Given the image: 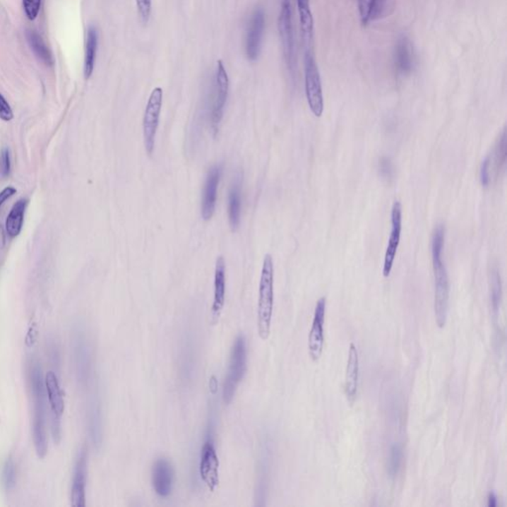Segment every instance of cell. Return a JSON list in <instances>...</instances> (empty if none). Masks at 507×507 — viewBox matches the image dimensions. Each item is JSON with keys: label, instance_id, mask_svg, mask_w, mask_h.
Wrapping results in <instances>:
<instances>
[{"label": "cell", "instance_id": "6da1fadb", "mask_svg": "<svg viewBox=\"0 0 507 507\" xmlns=\"http://www.w3.org/2000/svg\"><path fill=\"white\" fill-rule=\"evenodd\" d=\"M29 383L32 402H33V441L37 456L44 459L48 453L47 435V398L45 378L42 374L40 364L32 362L29 371Z\"/></svg>", "mask_w": 507, "mask_h": 507}, {"label": "cell", "instance_id": "7a4b0ae2", "mask_svg": "<svg viewBox=\"0 0 507 507\" xmlns=\"http://www.w3.org/2000/svg\"><path fill=\"white\" fill-rule=\"evenodd\" d=\"M444 241V226L438 225L432 234L431 252L433 270H434L435 318H436V323L440 328H443L446 325L450 297L449 278H448L447 269L442 259Z\"/></svg>", "mask_w": 507, "mask_h": 507}, {"label": "cell", "instance_id": "3957f363", "mask_svg": "<svg viewBox=\"0 0 507 507\" xmlns=\"http://www.w3.org/2000/svg\"><path fill=\"white\" fill-rule=\"evenodd\" d=\"M275 268L272 256L267 254L263 262L258 302V332L262 340H267L270 334L273 312H274Z\"/></svg>", "mask_w": 507, "mask_h": 507}, {"label": "cell", "instance_id": "277c9868", "mask_svg": "<svg viewBox=\"0 0 507 507\" xmlns=\"http://www.w3.org/2000/svg\"><path fill=\"white\" fill-rule=\"evenodd\" d=\"M247 371V344L243 335H240L234 342L231 350L230 361L227 375L223 385V400L226 405L232 401L239 383L242 381Z\"/></svg>", "mask_w": 507, "mask_h": 507}, {"label": "cell", "instance_id": "5b68a950", "mask_svg": "<svg viewBox=\"0 0 507 507\" xmlns=\"http://www.w3.org/2000/svg\"><path fill=\"white\" fill-rule=\"evenodd\" d=\"M305 93L310 110L315 117H320L324 110L323 93L318 66L312 51H305L304 56Z\"/></svg>", "mask_w": 507, "mask_h": 507}, {"label": "cell", "instance_id": "8992f818", "mask_svg": "<svg viewBox=\"0 0 507 507\" xmlns=\"http://www.w3.org/2000/svg\"><path fill=\"white\" fill-rule=\"evenodd\" d=\"M162 97L164 93L161 88L153 90L145 109L143 118V135H144V145L148 155L153 154L155 150V143L157 128H159L160 115L162 107Z\"/></svg>", "mask_w": 507, "mask_h": 507}, {"label": "cell", "instance_id": "52a82bcc", "mask_svg": "<svg viewBox=\"0 0 507 507\" xmlns=\"http://www.w3.org/2000/svg\"><path fill=\"white\" fill-rule=\"evenodd\" d=\"M47 398L51 410V431L54 441L60 442L61 435V419L65 410V400L58 376L54 371H49L45 376Z\"/></svg>", "mask_w": 507, "mask_h": 507}, {"label": "cell", "instance_id": "ba28073f", "mask_svg": "<svg viewBox=\"0 0 507 507\" xmlns=\"http://www.w3.org/2000/svg\"><path fill=\"white\" fill-rule=\"evenodd\" d=\"M278 27H279L285 63H287L290 73H294L295 68V49L290 0H282V1Z\"/></svg>", "mask_w": 507, "mask_h": 507}, {"label": "cell", "instance_id": "9c48e42d", "mask_svg": "<svg viewBox=\"0 0 507 507\" xmlns=\"http://www.w3.org/2000/svg\"><path fill=\"white\" fill-rule=\"evenodd\" d=\"M229 93V78L223 61L219 60L216 66L215 85L213 105L210 110V122L213 131L217 133L218 126L223 118L224 108L227 102Z\"/></svg>", "mask_w": 507, "mask_h": 507}, {"label": "cell", "instance_id": "30bf717a", "mask_svg": "<svg viewBox=\"0 0 507 507\" xmlns=\"http://www.w3.org/2000/svg\"><path fill=\"white\" fill-rule=\"evenodd\" d=\"M199 474L211 491L219 486V459L213 439H208L201 448Z\"/></svg>", "mask_w": 507, "mask_h": 507}, {"label": "cell", "instance_id": "8fae6325", "mask_svg": "<svg viewBox=\"0 0 507 507\" xmlns=\"http://www.w3.org/2000/svg\"><path fill=\"white\" fill-rule=\"evenodd\" d=\"M223 173L222 165H215L210 167L204 181L203 198H201V216L203 220L208 221L213 218L215 211L217 191Z\"/></svg>", "mask_w": 507, "mask_h": 507}, {"label": "cell", "instance_id": "7c38bea8", "mask_svg": "<svg viewBox=\"0 0 507 507\" xmlns=\"http://www.w3.org/2000/svg\"><path fill=\"white\" fill-rule=\"evenodd\" d=\"M326 299L321 297L315 306L314 321L309 336V353L312 361H318L324 349V322Z\"/></svg>", "mask_w": 507, "mask_h": 507}, {"label": "cell", "instance_id": "4fadbf2b", "mask_svg": "<svg viewBox=\"0 0 507 507\" xmlns=\"http://www.w3.org/2000/svg\"><path fill=\"white\" fill-rule=\"evenodd\" d=\"M88 479V453L83 448L76 458L71 482V504L73 507L85 506V489Z\"/></svg>", "mask_w": 507, "mask_h": 507}, {"label": "cell", "instance_id": "5bb4252c", "mask_svg": "<svg viewBox=\"0 0 507 507\" xmlns=\"http://www.w3.org/2000/svg\"><path fill=\"white\" fill-rule=\"evenodd\" d=\"M264 30L265 13L263 9L257 8L251 17L246 34V56L250 61H256L259 58Z\"/></svg>", "mask_w": 507, "mask_h": 507}, {"label": "cell", "instance_id": "9a60e30c", "mask_svg": "<svg viewBox=\"0 0 507 507\" xmlns=\"http://www.w3.org/2000/svg\"><path fill=\"white\" fill-rule=\"evenodd\" d=\"M401 225H402V208L400 201H395L391 208V232L386 248L385 264H383V274L385 278H388L393 270V262L400 245L401 228H402Z\"/></svg>", "mask_w": 507, "mask_h": 507}, {"label": "cell", "instance_id": "2e32d148", "mask_svg": "<svg viewBox=\"0 0 507 507\" xmlns=\"http://www.w3.org/2000/svg\"><path fill=\"white\" fill-rule=\"evenodd\" d=\"M174 471L173 465L166 458H160L153 465L152 484L157 496H169L173 491Z\"/></svg>", "mask_w": 507, "mask_h": 507}, {"label": "cell", "instance_id": "e0dca14e", "mask_svg": "<svg viewBox=\"0 0 507 507\" xmlns=\"http://www.w3.org/2000/svg\"><path fill=\"white\" fill-rule=\"evenodd\" d=\"M75 360L76 375L81 385H88L92 376V354L85 335L78 332L75 338Z\"/></svg>", "mask_w": 507, "mask_h": 507}, {"label": "cell", "instance_id": "ac0fdd59", "mask_svg": "<svg viewBox=\"0 0 507 507\" xmlns=\"http://www.w3.org/2000/svg\"><path fill=\"white\" fill-rule=\"evenodd\" d=\"M359 371H360V362H359L358 349L351 344L349 348L348 361H347L345 375V395L349 402L353 403L357 398L359 385Z\"/></svg>", "mask_w": 507, "mask_h": 507}, {"label": "cell", "instance_id": "d6986e66", "mask_svg": "<svg viewBox=\"0 0 507 507\" xmlns=\"http://www.w3.org/2000/svg\"><path fill=\"white\" fill-rule=\"evenodd\" d=\"M225 261L223 257L216 260L215 273H214V299L213 304V316L218 319L225 304L226 274Z\"/></svg>", "mask_w": 507, "mask_h": 507}, {"label": "cell", "instance_id": "ffe728a7", "mask_svg": "<svg viewBox=\"0 0 507 507\" xmlns=\"http://www.w3.org/2000/svg\"><path fill=\"white\" fill-rule=\"evenodd\" d=\"M241 208H242V177L235 179L228 196L229 224L232 231H237L240 226Z\"/></svg>", "mask_w": 507, "mask_h": 507}, {"label": "cell", "instance_id": "44dd1931", "mask_svg": "<svg viewBox=\"0 0 507 507\" xmlns=\"http://www.w3.org/2000/svg\"><path fill=\"white\" fill-rule=\"evenodd\" d=\"M395 63L396 68L402 75L410 73L414 68L415 60L412 44L405 36L400 37L396 43Z\"/></svg>", "mask_w": 507, "mask_h": 507}, {"label": "cell", "instance_id": "7402d4cb", "mask_svg": "<svg viewBox=\"0 0 507 507\" xmlns=\"http://www.w3.org/2000/svg\"><path fill=\"white\" fill-rule=\"evenodd\" d=\"M88 427L93 445L100 447L102 442V407L97 395H93L88 401Z\"/></svg>", "mask_w": 507, "mask_h": 507}, {"label": "cell", "instance_id": "603a6c76", "mask_svg": "<svg viewBox=\"0 0 507 507\" xmlns=\"http://www.w3.org/2000/svg\"><path fill=\"white\" fill-rule=\"evenodd\" d=\"M299 12L300 30L305 50H311L314 40V17L310 11L309 0H297Z\"/></svg>", "mask_w": 507, "mask_h": 507}, {"label": "cell", "instance_id": "cb8c5ba5", "mask_svg": "<svg viewBox=\"0 0 507 507\" xmlns=\"http://www.w3.org/2000/svg\"><path fill=\"white\" fill-rule=\"evenodd\" d=\"M390 0H359V12L363 25H368L385 16L388 11Z\"/></svg>", "mask_w": 507, "mask_h": 507}, {"label": "cell", "instance_id": "d4e9b609", "mask_svg": "<svg viewBox=\"0 0 507 507\" xmlns=\"http://www.w3.org/2000/svg\"><path fill=\"white\" fill-rule=\"evenodd\" d=\"M97 47V30L95 27L92 26L90 27L88 30L87 43H85V66H83V73H85V78H87V80L92 76L93 70H95Z\"/></svg>", "mask_w": 507, "mask_h": 507}, {"label": "cell", "instance_id": "484cf974", "mask_svg": "<svg viewBox=\"0 0 507 507\" xmlns=\"http://www.w3.org/2000/svg\"><path fill=\"white\" fill-rule=\"evenodd\" d=\"M26 206V199H20V201L14 204L11 213L7 216L6 222V233L12 238L16 237L21 232Z\"/></svg>", "mask_w": 507, "mask_h": 507}, {"label": "cell", "instance_id": "4316f807", "mask_svg": "<svg viewBox=\"0 0 507 507\" xmlns=\"http://www.w3.org/2000/svg\"><path fill=\"white\" fill-rule=\"evenodd\" d=\"M26 38L39 60L43 61L47 66L53 65V56L42 37L36 31H27Z\"/></svg>", "mask_w": 507, "mask_h": 507}, {"label": "cell", "instance_id": "83f0119b", "mask_svg": "<svg viewBox=\"0 0 507 507\" xmlns=\"http://www.w3.org/2000/svg\"><path fill=\"white\" fill-rule=\"evenodd\" d=\"M489 289H491V304L494 314L499 312L501 306L502 285L501 275L497 269H492L489 275Z\"/></svg>", "mask_w": 507, "mask_h": 507}, {"label": "cell", "instance_id": "f1b7e54d", "mask_svg": "<svg viewBox=\"0 0 507 507\" xmlns=\"http://www.w3.org/2000/svg\"><path fill=\"white\" fill-rule=\"evenodd\" d=\"M2 482L7 492L13 491L16 487V465L13 458L8 457L4 463L2 471Z\"/></svg>", "mask_w": 507, "mask_h": 507}, {"label": "cell", "instance_id": "f546056e", "mask_svg": "<svg viewBox=\"0 0 507 507\" xmlns=\"http://www.w3.org/2000/svg\"><path fill=\"white\" fill-rule=\"evenodd\" d=\"M402 449L400 445H393L390 449V460H388V474L391 477H395L400 471Z\"/></svg>", "mask_w": 507, "mask_h": 507}, {"label": "cell", "instance_id": "4dcf8cb0", "mask_svg": "<svg viewBox=\"0 0 507 507\" xmlns=\"http://www.w3.org/2000/svg\"><path fill=\"white\" fill-rule=\"evenodd\" d=\"M496 160L497 167L501 169V167L506 165V131L502 132L501 138L499 140V144L496 149Z\"/></svg>", "mask_w": 507, "mask_h": 507}, {"label": "cell", "instance_id": "1f68e13d", "mask_svg": "<svg viewBox=\"0 0 507 507\" xmlns=\"http://www.w3.org/2000/svg\"><path fill=\"white\" fill-rule=\"evenodd\" d=\"M24 11L29 20H35L41 8L42 0H22Z\"/></svg>", "mask_w": 507, "mask_h": 507}, {"label": "cell", "instance_id": "d6a6232c", "mask_svg": "<svg viewBox=\"0 0 507 507\" xmlns=\"http://www.w3.org/2000/svg\"><path fill=\"white\" fill-rule=\"evenodd\" d=\"M136 6L143 23L147 24L151 16L152 0H136Z\"/></svg>", "mask_w": 507, "mask_h": 507}, {"label": "cell", "instance_id": "836d02e7", "mask_svg": "<svg viewBox=\"0 0 507 507\" xmlns=\"http://www.w3.org/2000/svg\"><path fill=\"white\" fill-rule=\"evenodd\" d=\"M491 157L487 156L486 159L482 161L481 165V169H479V179H481V184L482 186L487 188L491 183V174H489V167H491Z\"/></svg>", "mask_w": 507, "mask_h": 507}, {"label": "cell", "instance_id": "e575fe53", "mask_svg": "<svg viewBox=\"0 0 507 507\" xmlns=\"http://www.w3.org/2000/svg\"><path fill=\"white\" fill-rule=\"evenodd\" d=\"M12 118H13V112H12L11 105L4 95H0V119L8 122Z\"/></svg>", "mask_w": 507, "mask_h": 507}, {"label": "cell", "instance_id": "d590c367", "mask_svg": "<svg viewBox=\"0 0 507 507\" xmlns=\"http://www.w3.org/2000/svg\"><path fill=\"white\" fill-rule=\"evenodd\" d=\"M11 156H9V151L7 149H4L0 155V174L2 177L8 176L11 173Z\"/></svg>", "mask_w": 507, "mask_h": 507}, {"label": "cell", "instance_id": "8d00e7d4", "mask_svg": "<svg viewBox=\"0 0 507 507\" xmlns=\"http://www.w3.org/2000/svg\"><path fill=\"white\" fill-rule=\"evenodd\" d=\"M37 338H38V326H37L36 322H32L26 335L25 344L27 348H33Z\"/></svg>", "mask_w": 507, "mask_h": 507}, {"label": "cell", "instance_id": "74e56055", "mask_svg": "<svg viewBox=\"0 0 507 507\" xmlns=\"http://www.w3.org/2000/svg\"><path fill=\"white\" fill-rule=\"evenodd\" d=\"M17 193L16 189L8 186V188L4 189V191L0 193V208L4 205L7 199L11 198L14 194Z\"/></svg>", "mask_w": 507, "mask_h": 507}, {"label": "cell", "instance_id": "f35d334b", "mask_svg": "<svg viewBox=\"0 0 507 507\" xmlns=\"http://www.w3.org/2000/svg\"><path fill=\"white\" fill-rule=\"evenodd\" d=\"M6 244V231L4 227L0 225V250L4 248Z\"/></svg>", "mask_w": 507, "mask_h": 507}, {"label": "cell", "instance_id": "ab89813d", "mask_svg": "<svg viewBox=\"0 0 507 507\" xmlns=\"http://www.w3.org/2000/svg\"><path fill=\"white\" fill-rule=\"evenodd\" d=\"M487 506L489 507H496L497 506V497L494 492L489 494V503H487Z\"/></svg>", "mask_w": 507, "mask_h": 507}]
</instances>
